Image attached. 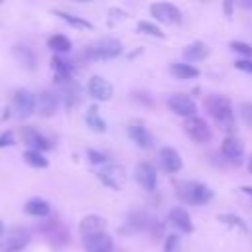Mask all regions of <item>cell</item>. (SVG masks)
Wrapping results in <instances>:
<instances>
[{"mask_svg": "<svg viewBox=\"0 0 252 252\" xmlns=\"http://www.w3.org/2000/svg\"><path fill=\"white\" fill-rule=\"evenodd\" d=\"M205 108L207 112L215 118L217 126L222 130V132H228L232 134L234 132V114H232V104L230 100L224 96V94H209L205 98Z\"/></svg>", "mask_w": 252, "mask_h": 252, "instance_id": "obj_1", "label": "cell"}, {"mask_svg": "<svg viewBox=\"0 0 252 252\" xmlns=\"http://www.w3.org/2000/svg\"><path fill=\"white\" fill-rule=\"evenodd\" d=\"M177 197L189 205H203L213 199V189L199 181H183L177 185Z\"/></svg>", "mask_w": 252, "mask_h": 252, "instance_id": "obj_2", "label": "cell"}, {"mask_svg": "<svg viewBox=\"0 0 252 252\" xmlns=\"http://www.w3.org/2000/svg\"><path fill=\"white\" fill-rule=\"evenodd\" d=\"M122 51V43L114 37H102L98 41H94L93 45L87 47L85 55L89 59H114L116 55H120Z\"/></svg>", "mask_w": 252, "mask_h": 252, "instance_id": "obj_3", "label": "cell"}, {"mask_svg": "<svg viewBox=\"0 0 252 252\" xmlns=\"http://www.w3.org/2000/svg\"><path fill=\"white\" fill-rule=\"evenodd\" d=\"M96 175H98V179H100L106 187H110V189H114V191L122 189V187L126 185V179H128L126 169H124L122 165H118V163L102 165L100 171H98Z\"/></svg>", "mask_w": 252, "mask_h": 252, "instance_id": "obj_4", "label": "cell"}, {"mask_svg": "<svg viewBox=\"0 0 252 252\" xmlns=\"http://www.w3.org/2000/svg\"><path fill=\"white\" fill-rule=\"evenodd\" d=\"M183 130H185V134H187L193 142H197V144H207V142L211 140V128H209V124H207L203 118H199V116L185 118Z\"/></svg>", "mask_w": 252, "mask_h": 252, "instance_id": "obj_5", "label": "cell"}, {"mask_svg": "<svg viewBox=\"0 0 252 252\" xmlns=\"http://www.w3.org/2000/svg\"><path fill=\"white\" fill-rule=\"evenodd\" d=\"M150 14L163 24H179L181 22V12L177 10V6L169 4V2H154L150 6Z\"/></svg>", "mask_w": 252, "mask_h": 252, "instance_id": "obj_6", "label": "cell"}, {"mask_svg": "<svg viewBox=\"0 0 252 252\" xmlns=\"http://www.w3.org/2000/svg\"><path fill=\"white\" fill-rule=\"evenodd\" d=\"M167 106L177 114V116H185L191 118L197 112V104L193 102V98H189L187 94H171L167 98Z\"/></svg>", "mask_w": 252, "mask_h": 252, "instance_id": "obj_7", "label": "cell"}, {"mask_svg": "<svg viewBox=\"0 0 252 252\" xmlns=\"http://www.w3.org/2000/svg\"><path fill=\"white\" fill-rule=\"evenodd\" d=\"M14 110H16V114L20 118L32 116L33 110H35V98H33V94L30 91H24V89L16 91V94H14Z\"/></svg>", "mask_w": 252, "mask_h": 252, "instance_id": "obj_8", "label": "cell"}, {"mask_svg": "<svg viewBox=\"0 0 252 252\" xmlns=\"http://www.w3.org/2000/svg\"><path fill=\"white\" fill-rule=\"evenodd\" d=\"M220 152L224 156V159L232 165H240L242 163V158H244V148L242 144L234 138V136H226L222 140V146H220Z\"/></svg>", "mask_w": 252, "mask_h": 252, "instance_id": "obj_9", "label": "cell"}, {"mask_svg": "<svg viewBox=\"0 0 252 252\" xmlns=\"http://www.w3.org/2000/svg\"><path fill=\"white\" fill-rule=\"evenodd\" d=\"M136 181L148 189V191H154L156 189V183H158V173H156V167L150 163V161H140L136 165Z\"/></svg>", "mask_w": 252, "mask_h": 252, "instance_id": "obj_10", "label": "cell"}, {"mask_svg": "<svg viewBox=\"0 0 252 252\" xmlns=\"http://www.w3.org/2000/svg\"><path fill=\"white\" fill-rule=\"evenodd\" d=\"M22 136H24V142H26L32 150H35V152L51 150V142H49L43 134H39V130H35V128H32V126H24Z\"/></svg>", "mask_w": 252, "mask_h": 252, "instance_id": "obj_11", "label": "cell"}, {"mask_svg": "<svg viewBox=\"0 0 252 252\" xmlns=\"http://www.w3.org/2000/svg\"><path fill=\"white\" fill-rule=\"evenodd\" d=\"M83 246L87 252H112V238L106 232H98L83 238Z\"/></svg>", "mask_w": 252, "mask_h": 252, "instance_id": "obj_12", "label": "cell"}, {"mask_svg": "<svg viewBox=\"0 0 252 252\" xmlns=\"http://www.w3.org/2000/svg\"><path fill=\"white\" fill-rule=\"evenodd\" d=\"M89 93L96 98V100H108L112 96V85L100 77V75H93L89 79Z\"/></svg>", "mask_w": 252, "mask_h": 252, "instance_id": "obj_13", "label": "cell"}, {"mask_svg": "<svg viewBox=\"0 0 252 252\" xmlns=\"http://www.w3.org/2000/svg\"><path fill=\"white\" fill-rule=\"evenodd\" d=\"M104 228H106V220H104V217H98V215H87L79 222V232L83 236H93V234L104 232Z\"/></svg>", "mask_w": 252, "mask_h": 252, "instance_id": "obj_14", "label": "cell"}, {"mask_svg": "<svg viewBox=\"0 0 252 252\" xmlns=\"http://www.w3.org/2000/svg\"><path fill=\"white\" fill-rule=\"evenodd\" d=\"M35 106H37V112L39 116H53L55 110H57V96L51 93V91H41L35 98Z\"/></svg>", "mask_w": 252, "mask_h": 252, "instance_id": "obj_15", "label": "cell"}, {"mask_svg": "<svg viewBox=\"0 0 252 252\" xmlns=\"http://www.w3.org/2000/svg\"><path fill=\"white\" fill-rule=\"evenodd\" d=\"M128 134H130V138H132V142H134L136 146H140V148H144V150H146V148H152V136H150L148 128H146L140 120L130 122Z\"/></svg>", "mask_w": 252, "mask_h": 252, "instance_id": "obj_16", "label": "cell"}, {"mask_svg": "<svg viewBox=\"0 0 252 252\" xmlns=\"http://www.w3.org/2000/svg\"><path fill=\"white\" fill-rule=\"evenodd\" d=\"M159 163H161V167H163L165 171H169V173L179 171L181 165H183L181 156H179L173 148H161V150H159Z\"/></svg>", "mask_w": 252, "mask_h": 252, "instance_id": "obj_17", "label": "cell"}, {"mask_svg": "<svg viewBox=\"0 0 252 252\" xmlns=\"http://www.w3.org/2000/svg\"><path fill=\"white\" fill-rule=\"evenodd\" d=\"M169 222L181 230V232H193V222H191V217L189 213L183 209V207H173L169 211Z\"/></svg>", "mask_w": 252, "mask_h": 252, "instance_id": "obj_18", "label": "cell"}, {"mask_svg": "<svg viewBox=\"0 0 252 252\" xmlns=\"http://www.w3.org/2000/svg\"><path fill=\"white\" fill-rule=\"evenodd\" d=\"M51 67L55 69V75H57V81H59V83L71 81V77H73V73H75L73 63L67 61V59H63V57H57V55L51 59Z\"/></svg>", "mask_w": 252, "mask_h": 252, "instance_id": "obj_19", "label": "cell"}, {"mask_svg": "<svg viewBox=\"0 0 252 252\" xmlns=\"http://www.w3.org/2000/svg\"><path fill=\"white\" fill-rule=\"evenodd\" d=\"M169 71H171V75H173L175 79H181V81L199 77V69L193 67V65H189V63H173V65L169 67Z\"/></svg>", "mask_w": 252, "mask_h": 252, "instance_id": "obj_20", "label": "cell"}, {"mask_svg": "<svg viewBox=\"0 0 252 252\" xmlns=\"http://www.w3.org/2000/svg\"><path fill=\"white\" fill-rule=\"evenodd\" d=\"M207 55H209V47H207L203 41H193V43L187 45L185 51H183V57H185L187 61H201V59H205Z\"/></svg>", "mask_w": 252, "mask_h": 252, "instance_id": "obj_21", "label": "cell"}, {"mask_svg": "<svg viewBox=\"0 0 252 252\" xmlns=\"http://www.w3.org/2000/svg\"><path fill=\"white\" fill-rule=\"evenodd\" d=\"M49 211H51V207H49V203L45 199L33 197V199H30L26 203V213L32 215V217H45V215H49Z\"/></svg>", "mask_w": 252, "mask_h": 252, "instance_id": "obj_22", "label": "cell"}, {"mask_svg": "<svg viewBox=\"0 0 252 252\" xmlns=\"http://www.w3.org/2000/svg\"><path fill=\"white\" fill-rule=\"evenodd\" d=\"M85 122H87V126H89L93 132H104V130H106V122L98 116V108H96V106H91V108L87 110Z\"/></svg>", "mask_w": 252, "mask_h": 252, "instance_id": "obj_23", "label": "cell"}, {"mask_svg": "<svg viewBox=\"0 0 252 252\" xmlns=\"http://www.w3.org/2000/svg\"><path fill=\"white\" fill-rule=\"evenodd\" d=\"M128 224H130L134 230H144V228H150L152 220H150V217H148L146 213L134 211V213H130V217H128Z\"/></svg>", "mask_w": 252, "mask_h": 252, "instance_id": "obj_24", "label": "cell"}, {"mask_svg": "<svg viewBox=\"0 0 252 252\" xmlns=\"http://www.w3.org/2000/svg\"><path fill=\"white\" fill-rule=\"evenodd\" d=\"M14 55H16L26 67H30V69L35 67V55H33V51H32L28 45H16V47H14Z\"/></svg>", "mask_w": 252, "mask_h": 252, "instance_id": "obj_25", "label": "cell"}, {"mask_svg": "<svg viewBox=\"0 0 252 252\" xmlns=\"http://www.w3.org/2000/svg\"><path fill=\"white\" fill-rule=\"evenodd\" d=\"M55 16H59L61 20H65L67 24H71L73 28H79V30H93V24L91 22H87V20H83V18H79V16H73V14H67V12H55Z\"/></svg>", "mask_w": 252, "mask_h": 252, "instance_id": "obj_26", "label": "cell"}, {"mask_svg": "<svg viewBox=\"0 0 252 252\" xmlns=\"http://www.w3.org/2000/svg\"><path fill=\"white\" fill-rule=\"evenodd\" d=\"M28 242H30V236H28L26 232H16V234H12V236L8 238L6 250H8V252H18V250H22Z\"/></svg>", "mask_w": 252, "mask_h": 252, "instance_id": "obj_27", "label": "cell"}, {"mask_svg": "<svg viewBox=\"0 0 252 252\" xmlns=\"http://www.w3.org/2000/svg\"><path fill=\"white\" fill-rule=\"evenodd\" d=\"M24 161L32 167H47V158H43V154L35 152V150L24 152Z\"/></svg>", "mask_w": 252, "mask_h": 252, "instance_id": "obj_28", "label": "cell"}, {"mask_svg": "<svg viewBox=\"0 0 252 252\" xmlns=\"http://www.w3.org/2000/svg\"><path fill=\"white\" fill-rule=\"evenodd\" d=\"M47 45H49L53 51H59V53L71 51V41H69L65 35H51V37L47 39Z\"/></svg>", "mask_w": 252, "mask_h": 252, "instance_id": "obj_29", "label": "cell"}, {"mask_svg": "<svg viewBox=\"0 0 252 252\" xmlns=\"http://www.w3.org/2000/svg\"><path fill=\"white\" fill-rule=\"evenodd\" d=\"M219 219H220L224 224H228V226H236L240 232H246V224H244L236 215H230V213L226 215V213H224V215H219Z\"/></svg>", "mask_w": 252, "mask_h": 252, "instance_id": "obj_30", "label": "cell"}, {"mask_svg": "<svg viewBox=\"0 0 252 252\" xmlns=\"http://www.w3.org/2000/svg\"><path fill=\"white\" fill-rule=\"evenodd\" d=\"M138 30L142 33H148V35H154V37H163V32L156 24H150V22H140L138 24Z\"/></svg>", "mask_w": 252, "mask_h": 252, "instance_id": "obj_31", "label": "cell"}, {"mask_svg": "<svg viewBox=\"0 0 252 252\" xmlns=\"http://www.w3.org/2000/svg\"><path fill=\"white\" fill-rule=\"evenodd\" d=\"M77 102H79V87L75 85L73 91L71 89H65V106L67 108H73Z\"/></svg>", "mask_w": 252, "mask_h": 252, "instance_id": "obj_32", "label": "cell"}, {"mask_svg": "<svg viewBox=\"0 0 252 252\" xmlns=\"http://www.w3.org/2000/svg\"><path fill=\"white\" fill-rule=\"evenodd\" d=\"M240 114H242L246 126L252 128V102H242L240 104Z\"/></svg>", "mask_w": 252, "mask_h": 252, "instance_id": "obj_33", "label": "cell"}, {"mask_svg": "<svg viewBox=\"0 0 252 252\" xmlns=\"http://www.w3.org/2000/svg\"><path fill=\"white\" fill-rule=\"evenodd\" d=\"M230 47H232L234 51L246 55V57L252 55V45H248V43H244V41H230Z\"/></svg>", "mask_w": 252, "mask_h": 252, "instance_id": "obj_34", "label": "cell"}, {"mask_svg": "<svg viewBox=\"0 0 252 252\" xmlns=\"http://www.w3.org/2000/svg\"><path fill=\"white\" fill-rule=\"evenodd\" d=\"M87 158H89L93 163H104V161L108 159L102 152H96V150H87Z\"/></svg>", "mask_w": 252, "mask_h": 252, "instance_id": "obj_35", "label": "cell"}, {"mask_svg": "<svg viewBox=\"0 0 252 252\" xmlns=\"http://www.w3.org/2000/svg\"><path fill=\"white\" fill-rule=\"evenodd\" d=\"M177 244H179V236H177V234H169V236L165 238V246H163V252H175Z\"/></svg>", "mask_w": 252, "mask_h": 252, "instance_id": "obj_36", "label": "cell"}, {"mask_svg": "<svg viewBox=\"0 0 252 252\" xmlns=\"http://www.w3.org/2000/svg\"><path fill=\"white\" fill-rule=\"evenodd\" d=\"M14 144V132L12 130H6L0 134V148H6V146H12Z\"/></svg>", "mask_w": 252, "mask_h": 252, "instance_id": "obj_37", "label": "cell"}, {"mask_svg": "<svg viewBox=\"0 0 252 252\" xmlns=\"http://www.w3.org/2000/svg\"><path fill=\"white\" fill-rule=\"evenodd\" d=\"M234 67L240 69V71H244V73H252V59H238L234 63Z\"/></svg>", "mask_w": 252, "mask_h": 252, "instance_id": "obj_38", "label": "cell"}, {"mask_svg": "<svg viewBox=\"0 0 252 252\" xmlns=\"http://www.w3.org/2000/svg\"><path fill=\"white\" fill-rule=\"evenodd\" d=\"M230 8H232V4H230V2H224V12H226L228 16H230Z\"/></svg>", "mask_w": 252, "mask_h": 252, "instance_id": "obj_39", "label": "cell"}, {"mask_svg": "<svg viewBox=\"0 0 252 252\" xmlns=\"http://www.w3.org/2000/svg\"><path fill=\"white\" fill-rule=\"evenodd\" d=\"M242 193H246V195L252 197V187H242Z\"/></svg>", "mask_w": 252, "mask_h": 252, "instance_id": "obj_40", "label": "cell"}, {"mask_svg": "<svg viewBox=\"0 0 252 252\" xmlns=\"http://www.w3.org/2000/svg\"><path fill=\"white\" fill-rule=\"evenodd\" d=\"M248 171L252 173V156H250V159H248Z\"/></svg>", "mask_w": 252, "mask_h": 252, "instance_id": "obj_41", "label": "cell"}, {"mask_svg": "<svg viewBox=\"0 0 252 252\" xmlns=\"http://www.w3.org/2000/svg\"><path fill=\"white\" fill-rule=\"evenodd\" d=\"M242 4H244V6H250V8H252V0H244Z\"/></svg>", "mask_w": 252, "mask_h": 252, "instance_id": "obj_42", "label": "cell"}, {"mask_svg": "<svg viewBox=\"0 0 252 252\" xmlns=\"http://www.w3.org/2000/svg\"><path fill=\"white\" fill-rule=\"evenodd\" d=\"M4 234V224H2V220H0V236Z\"/></svg>", "mask_w": 252, "mask_h": 252, "instance_id": "obj_43", "label": "cell"}]
</instances>
